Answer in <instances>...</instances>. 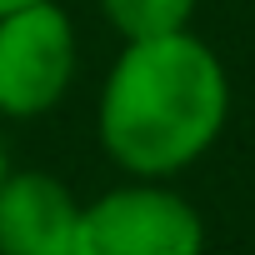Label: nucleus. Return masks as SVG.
Masks as SVG:
<instances>
[{
    "label": "nucleus",
    "mask_w": 255,
    "mask_h": 255,
    "mask_svg": "<svg viewBox=\"0 0 255 255\" xmlns=\"http://www.w3.org/2000/svg\"><path fill=\"white\" fill-rule=\"evenodd\" d=\"M80 75V30L60 0L0 15V125L50 115Z\"/></svg>",
    "instance_id": "f03ea898"
},
{
    "label": "nucleus",
    "mask_w": 255,
    "mask_h": 255,
    "mask_svg": "<svg viewBox=\"0 0 255 255\" xmlns=\"http://www.w3.org/2000/svg\"><path fill=\"white\" fill-rule=\"evenodd\" d=\"M230 100V70L195 25L125 40L95 90V140L120 175L175 180L220 145Z\"/></svg>",
    "instance_id": "f257e3e1"
},
{
    "label": "nucleus",
    "mask_w": 255,
    "mask_h": 255,
    "mask_svg": "<svg viewBox=\"0 0 255 255\" xmlns=\"http://www.w3.org/2000/svg\"><path fill=\"white\" fill-rule=\"evenodd\" d=\"M85 200L50 170H5L0 180V255H80Z\"/></svg>",
    "instance_id": "20e7f679"
},
{
    "label": "nucleus",
    "mask_w": 255,
    "mask_h": 255,
    "mask_svg": "<svg viewBox=\"0 0 255 255\" xmlns=\"http://www.w3.org/2000/svg\"><path fill=\"white\" fill-rule=\"evenodd\" d=\"M205 215L175 180H135L85 200L80 255H205Z\"/></svg>",
    "instance_id": "7ed1b4c3"
},
{
    "label": "nucleus",
    "mask_w": 255,
    "mask_h": 255,
    "mask_svg": "<svg viewBox=\"0 0 255 255\" xmlns=\"http://www.w3.org/2000/svg\"><path fill=\"white\" fill-rule=\"evenodd\" d=\"M5 170H10V155H5V130H0V180H5Z\"/></svg>",
    "instance_id": "423d86ee"
},
{
    "label": "nucleus",
    "mask_w": 255,
    "mask_h": 255,
    "mask_svg": "<svg viewBox=\"0 0 255 255\" xmlns=\"http://www.w3.org/2000/svg\"><path fill=\"white\" fill-rule=\"evenodd\" d=\"M200 0H95L100 20L115 30V40H150V35H175L195 25Z\"/></svg>",
    "instance_id": "39448f33"
},
{
    "label": "nucleus",
    "mask_w": 255,
    "mask_h": 255,
    "mask_svg": "<svg viewBox=\"0 0 255 255\" xmlns=\"http://www.w3.org/2000/svg\"><path fill=\"white\" fill-rule=\"evenodd\" d=\"M20 5H30V0H0V15H5V10H20Z\"/></svg>",
    "instance_id": "0eeeda50"
}]
</instances>
